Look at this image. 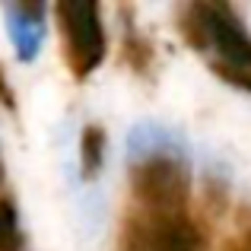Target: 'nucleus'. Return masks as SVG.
<instances>
[{
  "instance_id": "5",
  "label": "nucleus",
  "mask_w": 251,
  "mask_h": 251,
  "mask_svg": "<svg viewBox=\"0 0 251 251\" xmlns=\"http://www.w3.org/2000/svg\"><path fill=\"white\" fill-rule=\"evenodd\" d=\"M0 251H19V223L10 201H0Z\"/></svg>"
},
{
  "instance_id": "1",
  "label": "nucleus",
  "mask_w": 251,
  "mask_h": 251,
  "mask_svg": "<svg viewBox=\"0 0 251 251\" xmlns=\"http://www.w3.org/2000/svg\"><path fill=\"white\" fill-rule=\"evenodd\" d=\"M134 191L153 213L181 216L188 201V172L172 159H147L134 172Z\"/></svg>"
},
{
  "instance_id": "7",
  "label": "nucleus",
  "mask_w": 251,
  "mask_h": 251,
  "mask_svg": "<svg viewBox=\"0 0 251 251\" xmlns=\"http://www.w3.org/2000/svg\"><path fill=\"white\" fill-rule=\"evenodd\" d=\"M226 251H251V232L245 235V239H239V242H232Z\"/></svg>"
},
{
  "instance_id": "8",
  "label": "nucleus",
  "mask_w": 251,
  "mask_h": 251,
  "mask_svg": "<svg viewBox=\"0 0 251 251\" xmlns=\"http://www.w3.org/2000/svg\"><path fill=\"white\" fill-rule=\"evenodd\" d=\"M0 175H3V169H0Z\"/></svg>"
},
{
  "instance_id": "6",
  "label": "nucleus",
  "mask_w": 251,
  "mask_h": 251,
  "mask_svg": "<svg viewBox=\"0 0 251 251\" xmlns=\"http://www.w3.org/2000/svg\"><path fill=\"white\" fill-rule=\"evenodd\" d=\"M102 166V130L99 127H86L83 134V175H96Z\"/></svg>"
},
{
  "instance_id": "2",
  "label": "nucleus",
  "mask_w": 251,
  "mask_h": 251,
  "mask_svg": "<svg viewBox=\"0 0 251 251\" xmlns=\"http://www.w3.org/2000/svg\"><path fill=\"white\" fill-rule=\"evenodd\" d=\"M61 19L70 42V64L80 76H86L105 54L99 10L89 0H67V3H61Z\"/></svg>"
},
{
  "instance_id": "3",
  "label": "nucleus",
  "mask_w": 251,
  "mask_h": 251,
  "mask_svg": "<svg viewBox=\"0 0 251 251\" xmlns=\"http://www.w3.org/2000/svg\"><path fill=\"white\" fill-rule=\"evenodd\" d=\"M130 251H201V235L184 216L153 213L143 226L134 229Z\"/></svg>"
},
{
  "instance_id": "4",
  "label": "nucleus",
  "mask_w": 251,
  "mask_h": 251,
  "mask_svg": "<svg viewBox=\"0 0 251 251\" xmlns=\"http://www.w3.org/2000/svg\"><path fill=\"white\" fill-rule=\"evenodd\" d=\"M203 19H207V38L220 48L232 67H251V38L242 32L239 19L223 6H203Z\"/></svg>"
}]
</instances>
